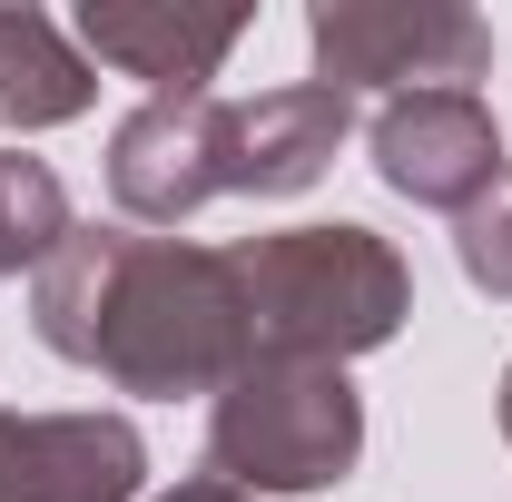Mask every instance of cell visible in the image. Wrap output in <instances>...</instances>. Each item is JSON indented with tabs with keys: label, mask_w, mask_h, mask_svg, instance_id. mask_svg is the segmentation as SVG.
Wrapping results in <instances>:
<instances>
[{
	"label": "cell",
	"mask_w": 512,
	"mask_h": 502,
	"mask_svg": "<svg viewBox=\"0 0 512 502\" xmlns=\"http://www.w3.org/2000/svg\"><path fill=\"white\" fill-rule=\"evenodd\" d=\"M30 335L79 375L178 404L256 365L237 256L148 227H69V247L30 276Z\"/></svg>",
	"instance_id": "1"
},
{
	"label": "cell",
	"mask_w": 512,
	"mask_h": 502,
	"mask_svg": "<svg viewBox=\"0 0 512 502\" xmlns=\"http://www.w3.org/2000/svg\"><path fill=\"white\" fill-rule=\"evenodd\" d=\"M227 256H237L256 355H286V365H355V355L394 345L414 315V266L394 256V237L355 227V217L276 227V237H247Z\"/></svg>",
	"instance_id": "2"
},
{
	"label": "cell",
	"mask_w": 512,
	"mask_h": 502,
	"mask_svg": "<svg viewBox=\"0 0 512 502\" xmlns=\"http://www.w3.org/2000/svg\"><path fill=\"white\" fill-rule=\"evenodd\" d=\"M355 463H365V394L345 384V365L256 355L247 375H227L217 404H207V473L237 483L247 502L325 493Z\"/></svg>",
	"instance_id": "3"
},
{
	"label": "cell",
	"mask_w": 512,
	"mask_h": 502,
	"mask_svg": "<svg viewBox=\"0 0 512 502\" xmlns=\"http://www.w3.org/2000/svg\"><path fill=\"white\" fill-rule=\"evenodd\" d=\"M306 50H316V89H345V99L473 89L493 79V20L463 0H316Z\"/></svg>",
	"instance_id": "4"
},
{
	"label": "cell",
	"mask_w": 512,
	"mask_h": 502,
	"mask_svg": "<svg viewBox=\"0 0 512 502\" xmlns=\"http://www.w3.org/2000/svg\"><path fill=\"white\" fill-rule=\"evenodd\" d=\"M365 158L404 207H444V217H463L512 168L503 119H493L483 89H404V99H384L365 119Z\"/></svg>",
	"instance_id": "5"
},
{
	"label": "cell",
	"mask_w": 512,
	"mask_h": 502,
	"mask_svg": "<svg viewBox=\"0 0 512 502\" xmlns=\"http://www.w3.org/2000/svg\"><path fill=\"white\" fill-rule=\"evenodd\" d=\"M345 138H355V99L316 79L217 99V197H306Z\"/></svg>",
	"instance_id": "6"
},
{
	"label": "cell",
	"mask_w": 512,
	"mask_h": 502,
	"mask_svg": "<svg viewBox=\"0 0 512 502\" xmlns=\"http://www.w3.org/2000/svg\"><path fill=\"white\" fill-rule=\"evenodd\" d=\"M148 434L128 414H20L0 404V502H138Z\"/></svg>",
	"instance_id": "7"
},
{
	"label": "cell",
	"mask_w": 512,
	"mask_h": 502,
	"mask_svg": "<svg viewBox=\"0 0 512 502\" xmlns=\"http://www.w3.org/2000/svg\"><path fill=\"white\" fill-rule=\"evenodd\" d=\"M247 40V10H178V0H79L89 69H119L148 99H207V79Z\"/></svg>",
	"instance_id": "8"
},
{
	"label": "cell",
	"mask_w": 512,
	"mask_h": 502,
	"mask_svg": "<svg viewBox=\"0 0 512 502\" xmlns=\"http://www.w3.org/2000/svg\"><path fill=\"white\" fill-rule=\"evenodd\" d=\"M109 197L128 227H188L217 197V89L207 99H138L109 128Z\"/></svg>",
	"instance_id": "9"
},
{
	"label": "cell",
	"mask_w": 512,
	"mask_h": 502,
	"mask_svg": "<svg viewBox=\"0 0 512 502\" xmlns=\"http://www.w3.org/2000/svg\"><path fill=\"white\" fill-rule=\"evenodd\" d=\"M99 109V69L89 50L69 40L50 10H0V128H20V138H40V128H69Z\"/></svg>",
	"instance_id": "10"
},
{
	"label": "cell",
	"mask_w": 512,
	"mask_h": 502,
	"mask_svg": "<svg viewBox=\"0 0 512 502\" xmlns=\"http://www.w3.org/2000/svg\"><path fill=\"white\" fill-rule=\"evenodd\" d=\"M69 227H79V207H69L60 168L30 158V148H0V276H20V266L40 276Z\"/></svg>",
	"instance_id": "11"
},
{
	"label": "cell",
	"mask_w": 512,
	"mask_h": 502,
	"mask_svg": "<svg viewBox=\"0 0 512 502\" xmlns=\"http://www.w3.org/2000/svg\"><path fill=\"white\" fill-rule=\"evenodd\" d=\"M453 256H463V276H473L493 306H512V168L453 217Z\"/></svg>",
	"instance_id": "12"
},
{
	"label": "cell",
	"mask_w": 512,
	"mask_h": 502,
	"mask_svg": "<svg viewBox=\"0 0 512 502\" xmlns=\"http://www.w3.org/2000/svg\"><path fill=\"white\" fill-rule=\"evenodd\" d=\"M148 502H247V493L217 483V473H197V483H168V493H148Z\"/></svg>",
	"instance_id": "13"
},
{
	"label": "cell",
	"mask_w": 512,
	"mask_h": 502,
	"mask_svg": "<svg viewBox=\"0 0 512 502\" xmlns=\"http://www.w3.org/2000/svg\"><path fill=\"white\" fill-rule=\"evenodd\" d=\"M503 443H512V365H503Z\"/></svg>",
	"instance_id": "14"
}]
</instances>
